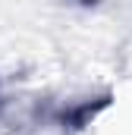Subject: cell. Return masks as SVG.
<instances>
[{
    "label": "cell",
    "mask_w": 132,
    "mask_h": 135,
    "mask_svg": "<svg viewBox=\"0 0 132 135\" xmlns=\"http://www.w3.org/2000/svg\"><path fill=\"white\" fill-rule=\"evenodd\" d=\"M85 126L88 135H132V98H110Z\"/></svg>",
    "instance_id": "cell-1"
}]
</instances>
